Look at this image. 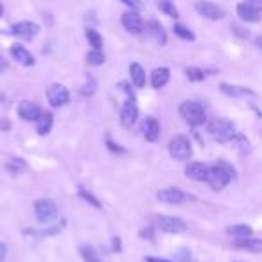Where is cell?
<instances>
[{
  "label": "cell",
  "instance_id": "cell-1",
  "mask_svg": "<svg viewBox=\"0 0 262 262\" xmlns=\"http://www.w3.org/2000/svg\"><path fill=\"white\" fill-rule=\"evenodd\" d=\"M237 178V172L228 162L225 160H217L214 165H208V174L205 182L210 185L212 190H223L226 185H228L232 180Z\"/></svg>",
  "mask_w": 262,
  "mask_h": 262
},
{
  "label": "cell",
  "instance_id": "cell-2",
  "mask_svg": "<svg viewBox=\"0 0 262 262\" xmlns=\"http://www.w3.org/2000/svg\"><path fill=\"white\" fill-rule=\"evenodd\" d=\"M180 115H182V119L192 127L203 126V124L207 122L205 108H203V104L198 101H183L182 104H180Z\"/></svg>",
  "mask_w": 262,
  "mask_h": 262
},
{
  "label": "cell",
  "instance_id": "cell-3",
  "mask_svg": "<svg viewBox=\"0 0 262 262\" xmlns=\"http://www.w3.org/2000/svg\"><path fill=\"white\" fill-rule=\"evenodd\" d=\"M208 133L214 137V140L226 144L235 135V124L230 119H226V117H217V119H214L208 124Z\"/></svg>",
  "mask_w": 262,
  "mask_h": 262
},
{
  "label": "cell",
  "instance_id": "cell-4",
  "mask_svg": "<svg viewBox=\"0 0 262 262\" xmlns=\"http://www.w3.org/2000/svg\"><path fill=\"white\" fill-rule=\"evenodd\" d=\"M169 155L178 162H187L192 157V144H190L189 137L185 135H176L169 142Z\"/></svg>",
  "mask_w": 262,
  "mask_h": 262
},
{
  "label": "cell",
  "instance_id": "cell-5",
  "mask_svg": "<svg viewBox=\"0 0 262 262\" xmlns=\"http://www.w3.org/2000/svg\"><path fill=\"white\" fill-rule=\"evenodd\" d=\"M34 212H36V219L41 225H49L58 219V207L52 200H38L34 203Z\"/></svg>",
  "mask_w": 262,
  "mask_h": 262
},
{
  "label": "cell",
  "instance_id": "cell-6",
  "mask_svg": "<svg viewBox=\"0 0 262 262\" xmlns=\"http://www.w3.org/2000/svg\"><path fill=\"white\" fill-rule=\"evenodd\" d=\"M194 9H196V13L200 16H203V18L207 20H223L225 18V9L219 8L217 4H214V2H210V0H200V2H196V6H194Z\"/></svg>",
  "mask_w": 262,
  "mask_h": 262
},
{
  "label": "cell",
  "instance_id": "cell-7",
  "mask_svg": "<svg viewBox=\"0 0 262 262\" xmlns=\"http://www.w3.org/2000/svg\"><path fill=\"white\" fill-rule=\"evenodd\" d=\"M47 99L52 108H61V106L70 102V92H69V88H65L63 84H58V83L51 84V86L47 88Z\"/></svg>",
  "mask_w": 262,
  "mask_h": 262
},
{
  "label": "cell",
  "instance_id": "cell-8",
  "mask_svg": "<svg viewBox=\"0 0 262 262\" xmlns=\"http://www.w3.org/2000/svg\"><path fill=\"white\" fill-rule=\"evenodd\" d=\"M189 194H185L182 189H176V187H169V189H162L157 192V200L162 203L167 205H182L183 201L189 200Z\"/></svg>",
  "mask_w": 262,
  "mask_h": 262
},
{
  "label": "cell",
  "instance_id": "cell-9",
  "mask_svg": "<svg viewBox=\"0 0 262 262\" xmlns=\"http://www.w3.org/2000/svg\"><path fill=\"white\" fill-rule=\"evenodd\" d=\"M158 228L165 233H183L187 232V223L180 217H172V215H160Z\"/></svg>",
  "mask_w": 262,
  "mask_h": 262
},
{
  "label": "cell",
  "instance_id": "cell-10",
  "mask_svg": "<svg viewBox=\"0 0 262 262\" xmlns=\"http://www.w3.org/2000/svg\"><path fill=\"white\" fill-rule=\"evenodd\" d=\"M139 119V106H137L135 99H127L120 108V124L124 127H133Z\"/></svg>",
  "mask_w": 262,
  "mask_h": 262
},
{
  "label": "cell",
  "instance_id": "cell-11",
  "mask_svg": "<svg viewBox=\"0 0 262 262\" xmlns=\"http://www.w3.org/2000/svg\"><path fill=\"white\" fill-rule=\"evenodd\" d=\"M120 22H122V27L129 34H135V36L142 34L144 22H142V18H140V15L137 11H126L122 15V18H120Z\"/></svg>",
  "mask_w": 262,
  "mask_h": 262
},
{
  "label": "cell",
  "instance_id": "cell-12",
  "mask_svg": "<svg viewBox=\"0 0 262 262\" xmlns=\"http://www.w3.org/2000/svg\"><path fill=\"white\" fill-rule=\"evenodd\" d=\"M40 33V26L34 22H18L11 27V34L22 38V40H33L36 38V34Z\"/></svg>",
  "mask_w": 262,
  "mask_h": 262
},
{
  "label": "cell",
  "instance_id": "cell-13",
  "mask_svg": "<svg viewBox=\"0 0 262 262\" xmlns=\"http://www.w3.org/2000/svg\"><path fill=\"white\" fill-rule=\"evenodd\" d=\"M18 115L22 117L24 120H27V122H36V119L40 117V113H41V108L36 104L34 101H22L18 104Z\"/></svg>",
  "mask_w": 262,
  "mask_h": 262
},
{
  "label": "cell",
  "instance_id": "cell-14",
  "mask_svg": "<svg viewBox=\"0 0 262 262\" xmlns=\"http://www.w3.org/2000/svg\"><path fill=\"white\" fill-rule=\"evenodd\" d=\"M208 174V165L203 162H190L185 165V176L194 182H205Z\"/></svg>",
  "mask_w": 262,
  "mask_h": 262
},
{
  "label": "cell",
  "instance_id": "cell-15",
  "mask_svg": "<svg viewBox=\"0 0 262 262\" xmlns=\"http://www.w3.org/2000/svg\"><path fill=\"white\" fill-rule=\"evenodd\" d=\"M142 135L147 142H157L160 137V124L155 117H146L142 120Z\"/></svg>",
  "mask_w": 262,
  "mask_h": 262
},
{
  "label": "cell",
  "instance_id": "cell-16",
  "mask_svg": "<svg viewBox=\"0 0 262 262\" xmlns=\"http://www.w3.org/2000/svg\"><path fill=\"white\" fill-rule=\"evenodd\" d=\"M237 16H239L243 22L257 24V22H260V9L243 2V4L237 6Z\"/></svg>",
  "mask_w": 262,
  "mask_h": 262
},
{
  "label": "cell",
  "instance_id": "cell-17",
  "mask_svg": "<svg viewBox=\"0 0 262 262\" xmlns=\"http://www.w3.org/2000/svg\"><path fill=\"white\" fill-rule=\"evenodd\" d=\"M233 248L241 251H248V253H260L262 251V241L253 239V237H244V239L233 241Z\"/></svg>",
  "mask_w": 262,
  "mask_h": 262
},
{
  "label": "cell",
  "instance_id": "cell-18",
  "mask_svg": "<svg viewBox=\"0 0 262 262\" xmlns=\"http://www.w3.org/2000/svg\"><path fill=\"white\" fill-rule=\"evenodd\" d=\"M9 54H11V58L15 59L16 63H20V65H24V67H33L34 65L33 54H31L26 47H22V45H13V47L9 49Z\"/></svg>",
  "mask_w": 262,
  "mask_h": 262
},
{
  "label": "cell",
  "instance_id": "cell-19",
  "mask_svg": "<svg viewBox=\"0 0 262 262\" xmlns=\"http://www.w3.org/2000/svg\"><path fill=\"white\" fill-rule=\"evenodd\" d=\"M169 79H171V70L167 67H158L151 74V86L155 90H160V88H164L169 83Z\"/></svg>",
  "mask_w": 262,
  "mask_h": 262
},
{
  "label": "cell",
  "instance_id": "cell-20",
  "mask_svg": "<svg viewBox=\"0 0 262 262\" xmlns=\"http://www.w3.org/2000/svg\"><path fill=\"white\" fill-rule=\"evenodd\" d=\"M219 90L223 92L225 95H228V97H250V95H255L253 90H250V88L246 86H237V84H228V83H221L219 84Z\"/></svg>",
  "mask_w": 262,
  "mask_h": 262
},
{
  "label": "cell",
  "instance_id": "cell-21",
  "mask_svg": "<svg viewBox=\"0 0 262 262\" xmlns=\"http://www.w3.org/2000/svg\"><path fill=\"white\" fill-rule=\"evenodd\" d=\"M52 126H54V115L51 112H41L40 117L36 119V131L38 135L45 137L52 131Z\"/></svg>",
  "mask_w": 262,
  "mask_h": 262
},
{
  "label": "cell",
  "instance_id": "cell-22",
  "mask_svg": "<svg viewBox=\"0 0 262 262\" xmlns=\"http://www.w3.org/2000/svg\"><path fill=\"white\" fill-rule=\"evenodd\" d=\"M147 31H149L151 38H153L155 41H157L158 45H167V33H165L164 26H162L160 22H157V20H151L149 26H147Z\"/></svg>",
  "mask_w": 262,
  "mask_h": 262
},
{
  "label": "cell",
  "instance_id": "cell-23",
  "mask_svg": "<svg viewBox=\"0 0 262 262\" xmlns=\"http://www.w3.org/2000/svg\"><path fill=\"white\" fill-rule=\"evenodd\" d=\"M129 76H131V84H133V86H137V88L146 86V70L142 69L140 63H131Z\"/></svg>",
  "mask_w": 262,
  "mask_h": 262
},
{
  "label": "cell",
  "instance_id": "cell-24",
  "mask_svg": "<svg viewBox=\"0 0 262 262\" xmlns=\"http://www.w3.org/2000/svg\"><path fill=\"white\" fill-rule=\"evenodd\" d=\"M251 226L248 225H233L226 228V235L233 237V239H244V237H251Z\"/></svg>",
  "mask_w": 262,
  "mask_h": 262
},
{
  "label": "cell",
  "instance_id": "cell-25",
  "mask_svg": "<svg viewBox=\"0 0 262 262\" xmlns=\"http://www.w3.org/2000/svg\"><path fill=\"white\" fill-rule=\"evenodd\" d=\"M84 38H86V41L92 45V49H95V51H101L102 49V36L95 29L88 27V29L84 31Z\"/></svg>",
  "mask_w": 262,
  "mask_h": 262
},
{
  "label": "cell",
  "instance_id": "cell-26",
  "mask_svg": "<svg viewBox=\"0 0 262 262\" xmlns=\"http://www.w3.org/2000/svg\"><path fill=\"white\" fill-rule=\"evenodd\" d=\"M79 253H81V257H83L84 262H101V258H99L95 248L90 246V244H83V246L79 248Z\"/></svg>",
  "mask_w": 262,
  "mask_h": 262
},
{
  "label": "cell",
  "instance_id": "cell-27",
  "mask_svg": "<svg viewBox=\"0 0 262 262\" xmlns=\"http://www.w3.org/2000/svg\"><path fill=\"white\" fill-rule=\"evenodd\" d=\"M172 31H174L176 36L182 38V40H185V41H194V40H196V36H194L192 31H190L187 26H183V24H174Z\"/></svg>",
  "mask_w": 262,
  "mask_h": 262
},
{
  "label": "cell",
  "instance_id": "cell-28",
  "mask_svg": "<svg viewBox=\"0 0 262 262\" xmlns=\"http://www.w3.org/2000/svg\"><path fill=\"white\" fill-rule=\"evenodd\" d=\"M104 61H106V58H104V54H102V51H95V49L88 51L86 63L90 67H101V65H104Z\"/></svg>",
  "mask_w": 262,
  "mask_h": 262
},
{
  "label": "cell",
  "instance_id": "cell-29",
  "mask_svg": "<svg viewBox=\"0 0 262 262\" xmlns=\"http://www.w3.org/2000/svg\"><path fill=\"white\" fill-rule=\"evenodd\" d=\"M230 142H233V144H237V149H239V153L243 155H248L251 151V144H250V140L246 139V137H243V135H233V139L230 140Z\"/></svg>",
  "mask_w": 262,
  "mask_h": 262
},
{
  "label": "cell",
  "instance_id": "cell-30",
  "mask_svg": "<svg viewBox=\"0 0 262 262\" xmlns=\"http://www.w3.org/2000/svg\"><path fill=\"white\" fill-rule=\"evenodd\" d=\"M158 9H160L162 13H165L167 16H171V18H178L180 16V11L174 8V4H172L171 0H160V2H158Z\"/></svg>",
  "mask_w": 262,
  "mask_h": 262
},
{
  "label": "cell",
  "instance_id": "cell-31",
  "mask_svg": "<svg viewBox=\"0 0 262 262\" xmlns=\"http://www.w3.org/2000/svg\"><path fill=\"white\" fill-rule=\"evenodd\" d=\"M185 74H187V79L194 81V83H200V81H203L205 77H207L205 70L203 69H198V67H189V69L185 70Z\"/></svg>",
  "mask_w": 262,
  "mask_h": 262
},
{
  "label": "cell",
  "instance_id": "cell-32",
  "mask_svg": "<svg viewBox=\"0 0 262 262\" xmlns=\"http://www.w3.org/2000/svg\"><path fill=\"white\" fill-rule=\"evenodd\" d=\"M79 198H83L84 201H88V203H90L92 207H95V208H102L101 201H99L97 198H95L92 192H88V190L84 189V187H79Z\"/></svg>",
  "mask_w": 262,
  "mask_h": 262
},
{
  "label": "cell",
  "instance_id": "cell-33",
  "mask_svg": "<svg viewBox=\"0 0 262 262\" xmlns=\"http://www.w3.org/2000/svg\"><path fill=\"white\" fill-rule=\"evenodd\" d=\"M95 90H97V81H95L92 76H86V83H84L83 88H81V94L90 97V95L95 94Z\"/></svg>",
  "mask_w": 262,
  "mask_h": 262
},
{
  "label": "cell",
  "instance_id": "cell-34",
  "mask_svg": "<svg viewBox=\"0 0 262 262\" xmlns=\"http://www.w3.org/2000/svg\"><path fill=\"white\" fill-rule=\"evenodd\" d=\"M174 260L176 262H192V253L187 248H178L174 251Z\"/></svg>",
  "mask_w": 262,
  "mask_h": 262
},
{
  "label": "cell",
  "instance_id": "cell-35",
  "mask_svg": "<svg viewBox=\"0 0 262 262\" xmlns=\"http://www.w3.org/2000/svg\"><path fill=\"white\" fill-rule=\"evenodd\" d=\"M8 169L15 172V174H18L20 171H24V169H26V162H24L22 158H13V160L8 164Z\"/></svg>",
  "mask_w": 262,
  "mask_h": 262
},
{
  "label": "cell",
  "instance_id": "cell-36",
  "mask_svg": "<svg viewBox=\"0 0 262 262\" xmlns=\"http://www.w3.org/2000/svg\"><path fill=\"white\" fill-rule=\"evenodd\" d=\"M124 6H127L129 8V11H142L144 9V4H142V0H120Z\"/></svg>",
  "mask_w": 262,
  "mask_h": 262
},
{
  "label": "cell",
  "instance_id": "cell-37",
  "mask_svg": "<svg viewBox=\"0 0 262 262\" xmlns=\"http://www.w3.org/2000/svg\"><path fill=\"white\" fill-rule=\"evenodd\" d=\"M131 86H133V84H131L129 81H120V83L117 84V88H120V90L127 95V99H135V94H133V88Z\"/></svg>",
  "mask_w": 262,
  "mask_h": 262
},
{
  "label": "cell",
  "instance_id": "cell-38",
  "mask_svg": "<svg viewBox=\"0 0 262 262\" xmlns=\"http://www.w3.org/2000/svg\"><path fill=\"white\" fill-rule=\"evenodd\" d=\"M232 31H233V34H237V36L243 38V40L250 38V31H246L244 27H241L239 24H232Z\"/></svg>",
  "mask_w": 262,
  "mask_h": 262
},
{
  "label": "cell",
  "instance_id": "cell-39",
  "mask_svg": "<svg viewBox=\"0 0 262 262\" xmlns=\"http://www.w3.org/2000/svg\"><path fill=\"white\" fill-rule=\"evenodd\" d=\"M140 237L142 239H147V241H155V232L151 226H147V228H142L140 230Z\"/></svg>",
  "mask_w": 262,
  "mask_h": 262
},
{
  "label": "cell",
  "instance_id": "cell-40",
  "mask_svg": "<svg viewBox=\"0 0 262 262\" xmlns=\"http://www.w3.org/2000/svg\"><path fill=\"white\" fill-rule=\"evenodd\" d=\"M106 144H108V149L113 151V153H124V147H120V146H117V144H113L110 139H106Z\"/></svg>",
  "mask_w": 262,
  "mask_h": 262
},
{
  "label": "cell",
  "instance_id": "cell-41",
  "mask_svg": "<svg viewBox=\"0 0 262 262\" xmlns=\"http://www.w3.org/2000/svg\"><path fill=\"white\" fill-rule=\"evenodd\" d=\"M6 255H8V246L4 243H0V262L6 260Z\"/></svg>",
  "mask_w": 262,
  "mask_h": 262
},
{
  "label": "cell",
  "instance_id": "cell-42",
  "mask_svg": "<svg viewBox=\"0 0 262 262\" xmlns=\"http://www.w3.org/2000/svg\"><path fill=\"white\" fill-rule=\"evenodd\" d=\"M0 129L9 131V129H11V122H9V120H0Z\"/></svg>",
  "mask_w": 262,
  "mask_h": 262
},
{
  "label": "cell",
  "instance_id": "cell-43",
  "mask_svg": "<svg viewBox=\"0 0 262 262\" xmlns=\"http://www.w3.org/2000/svg\"><path fill=\"white\" fill-rule=\"evenodd\" d=\"M120 244H122V243H120L119 237H113V251H120V250H122V246H120Z\"/></svg>",
  "mask_w": 262,
  "mask_h": 262
},
{
  "label": "cell",
  "instance_id": "cell-44",
  "mask_svg": "<svg viewBox=\"0 0 262 262\" xmlns=\"http://www.w3.org/2000/svg\"><path fill=\"white\" fill-rule=\"evenodd\" d=\"M144 260L146 262H172V260H167V258H158V257H146Z\"/></svg>",
  "mask_w": 262,
  "mask_h": 262
},
{
  "label": "cell",
  "instance_id": "cell-45",
  "mask_svg": "<svg viewBox=\"0 0 262 262\" xmlns=\"http://www.w3.org/2000/svg\"><path fill=\"white\" fill-rule=\"evenodd\" d=\"M260 2L262 0H246V4L253 6V8H258V9H260Z\"/></svg>",
  "mask_w": 262,
  "mask_h": 262
},
{
  "label": "cell",
  "instance_id": "cell-46",
  "mask_svg": "<svg viewBox=\"0 0 262 262\" xmlns=\"http://www.w3.org/2000/svg\"><path fill=\"white\" fill-rule=\"evenodd\" d=\"M6 69H8V61L4 58H0V72H4Z\"/></svg>",
  "mask_w": 262,
  "mask_h": 262
},
{
  "label": "cell",
  "instance_id": "cell-47",
  "mask_svg": "<svg viewBox=\"0 0 262 262\" xmlns=\"http://www.w3.org/2000/svg\"><path fill=\"white\" fill-rule=\"evenodd\" d=\"M255 43H257V47L260 49V47H262V45H260V43H262V38H260V36H257V40H255Z\"/></svg>",
  "mask_w": 262,
  "mask_h": 262
},
{
  "label": "cell",
  "instance_id": "cell-48",
  "mask_svg": "<svg viewBox=\"0 0 262 262\" xmlns=\"http://www.w3.org/2000/svg\"><path fill=\"white\" fill-rule=\"evenodd\" d=\"M2 11H4V8H2V4H0V16H2Z\"/></svg>",
  "mask_w": 262,
  "mask_h": 262
}]
</instances>
